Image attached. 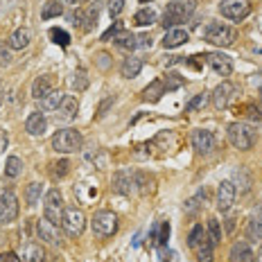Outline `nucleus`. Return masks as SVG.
Segmentation results:
<instances>
[{
    "mask_svg": "<svg viewBox=\"0 0 262 262\" xmlns=\"http://www.w3.org/2000/svg\"><path fill=\"white\" fill-rule=\"evenodd\" d=\"M194 9H196V0H172L167 5L165 14H163V27L172 30L174 25L185 23L194 14Z\"/></svg>",
    "mask_w": 262,
    "mask_h": 262,
    "instance_id": "obj_1",
    "label": "nucleus"
},
{
    "mask_svg": "<svg viewBox=\"0 0 262 262\" xmlns=\"http://www.w3.org/2000/svg\"><path fill=\"white\" fill-rule=\"evenodd\" d=\"M81 143H84V138L77 129H59L52 136V147L59 154H73L81 147Z\"/></svg>",
    "mask_w": 262,
    "mask_h": 262,
    "instance_id": "obj_2",
    "label": "nucleus"
},
{
    "mask_svg": "<svg viewBox=\"0 0 262 262\" xmlns=\"http://www.w3.org/2000/svg\"><path fill=\"white\" fill-rule=\"evenodd\" d=\"M228 143L239 151L251 149L253 143H255L253 127H249V124H244V122H233L231 127H228Z\"/></svg>",
    "mask_w": 262,
    "mask_h": 262,
    "instance_id": "obj_3",
    "label": "nucleus"
},
{
    "mask_svg": "<svg viewBox=\"0 0 262 262\" xmlns=\"http://www.w3.org/2000/svg\"><path fill=\"white\" fill-rule=\"evenodd\" d=\"M91 228L95 237H111L118 231V217L111 210H97L91 220Z\"/></svg>",
    "mask_w": 262,
    "mask_h": 262,
    "instance_id": "obj_4",
    "label": "nucleus"
},
{
    "mask_svg": "<svg viewBox=\"0 0 262 262\" xmlns=\"http://www.w3.org/2000/svg\"><path fill=\"white\" fill-rule=\"evenodd\" d=\"M204 39L208 43H212V46L228 48V46H233V41H235V30L224 25V23H210L204 30Z\"/></svg>",
    "mask_w": 262,
    "mask_h": 262,
    "instance_id": "obj_5",
    "label": "nucleus"
},
{
    "mask_svg": "<svg viewBox=\"0 0 262 262\" xmlns=\"http://www.w3.org/2000/svg\"><path fill=\"white\" fill-rule=\"evenodd\" d=\"M61 226H63V231L68 233L70 237H79L81 233H84V228H86V217H84V212H81L77 206H68V208H63Z\"/></svg>",
    "mask_w": 262,
    "mask_h": 262,
    "instance_id": "obj_6",
    "label": "nucleus"
},
{
    "mask_svg": "<svg viewBox=\"0 0 262 262\" xmlns=\"http://www.w3.org/2000/svg\"><path fill=\"white\" fill-rule=\"evenodd\" d=\"M43 212H46V220H50L52 224H57L59 226V222H61V217H63V196H61V192H59L57 188L50 190V192L46 194Z\"/></svg>",
    "mask_w": 262,
    "mask_h": 262,
    "instance_id": "obj_7",
    "label": "nucleus"
},
{
    "mask_svg": "<svg viewBox=\"0 0 262 262\" xmlns=\"http://www.w3.org/2000/svg\"><path fill=\"white\" fill-rule=\"evenodd\" d=\"M220 12L228 20H242L251 14V3L249 0H222Z\"/></svg>",
    "mask_w": 262,
    "mask_h": 262,
    "instance_id": "obj_8",
    "label": "nucleus"
},
{
    "mask_svg": "<svg viewBox=\"0 0 262 262\" xmlns=\"http://www.w3.org/2000/svg\"><path fill=\"white\" fill-rule=\"evenodd\" d=\"M18 217V199L12 190H0V224H12Z\"/></svg>",
    "mask_w": 262,
    "mask_h": 262,
    "instance_id": "obj_9",
    "label": "nucleus"
},
{
    "mask_svg": "<svg viewBox=\"0 0 262 262\" xmlns=\"http://www.w3.org/2000/svg\"><path fill=\"white\" fill-rule=\"evenodd\" d=\"M235 93H237V89L231 84V81H222V84L217 86V89L212 91V95H210L212 106H215L217 111L228 108V106H231V102L235 100Z\"/></svg>",
    "mask_w": 262,
    "mask_h": 262,
    "instance_id": "obj_10",
    "label": "nucleus"
},
{
    "mask_svg": "<svg viewBox=\"0 0 262 262\" xmlns=\"http://www.w3.org/2000/svg\"><path fill=\"white\" fill-rule=\"evenodd\" d=\"M36 233H39V237L43 239V242L52 244V247H61V242H63L61 233H59V226L52 224L50 220H46V217L36 222Z\"/></svg>",
    "mask_w": 262,
    "mask_h": 262,
    "instance_id": "obj_11",
    "label": "nucleus"
},
{
    "mask_svg": "<svg viewBox=\"0 0 262 262\" xmlns=\"http://www.w3.org/2000/svg\"><path fill=\"white\" fill-rule=\"evenodd\" d=\"M235 185H233V181H222L220 188H217V210L222 212H228L231 210V206L235 204Z\"/></svg>",
    "mask_w": 262,
    "mask_h": 262,
    "instance_id": "obj_12",
    "label": "nucleus"
},
{
    "mask_svg": "<svg viewBox=\"0 0 262 262\" xmlns=\"http://www.w3.org/2000/svg\"><path fill=\"white\" fill-rule=\"evenodd\" d=\"M192 147L196 149V154L208 156L215 151V136L206 129H196L192 134Z\"/></svg>",
    "mask_w": 262,
    "mask_h": 262,
    "instance_id": "obj_13",
    "label": "nucleus"
},
{
    "mask_svg": "<svg viewBox=\"0 0 262 262\" xmlns=\"http://www.w3.org/2000/svg\"><path fill=\"white\" fill-rule=\"evenodd\" d=\"M113 190L120 194H131L136 192V172L131 170H120L113 174Z\"/></svg>",
    "mask_w": 262,
    "mask_h": 262,
    "instance_id": "obj_14",
    "label": "nucleus"
},
{
    "mask_svg": "<svg viewBox=\"0 0 262 262\" xmlns=\"http://www.w3.org/2000/svg\"><path fill=\"white\" fill-rule=\"evenodd\" d=\"M206 61H208L210 68L215 70L217 75H222V77H228V75L233 73V61H231V57H226V54H222V52H210V54H206Z\"/></svg>",
    "mask_w": 262,
    "mask_h": 262,
    "instance_id": "obj_15",
    "label": "nucleus"
},
{
    "mask_svg": "<svg viewBox=\"0 0 262 262\" xmlns=\"http://www.w3.org/2000/svg\"><path fill=\"white\" fill-rule=\"evenodd\" d=\"M228 262H255V253L251 251L249 242H235L228 251Z\"/></svg>",
    "mask_w": 262,
    "mask_h": 262,
    "instance_id": "obj_16",
    "label": "nucleus"
},
{
    "mask_svg": "<svg viewBox=\"0 0 262 262\" xmlns=\"http://www.w3.org/2000/svg\"><path fill=\"white\" fill-rule=\"evenodd\" d=\"M75 118H77V100L66 95L61 106L57 108V122H73Z\"/></svg>",
    "mask_w": 262,
    "mask_h": 262,
    "instance_id": "obj_17",
    "label": "nucleus"
},
{
    "mask_svg": "<svg viewBox=\"0 0 262 262\" xmlns=\"http://www.w3.org/2000/svg\"><path fill=\"white\" fill-rule=\"evenodd\" d=\"M247 237L253 239V242H258L262 239V204L258 208H253L249 217V224H247Z\"/></svg>",
    "mask_w": 262,
    "mask_h": 262,
    "instance_id": "obj_18",
    "label": "nucleus"
},
{
    "mask_svg": "<svg viewBox=\"0 0 262 262\" xmlns=\"http://www.w3.org/2000/svg\"><path fill=\"white\" fill-rule=\"evenodd\" d=\"M188 39L190 36L185 30H181V27H172V30H167V34L163 36V48H165V50H172V48L183 46Z\"/></svg>",
    "mask_w": 262,
    "mask_h": 262,
    "instance_id": "obj_19",
    "label": "nucleus"
},
{
    "mask_svg": "<svg viewBox=\"0 0 262 262\" xmlns=\"http://www.w3.org/2000/svg\"><path fill=\"white\" fill-rule=\"evenodd\" d=\"M46 129H48V120L43 113H32V116L25 120V131L30 136H43Z\"/></svg>",
    "mask_w": 262,
    "mask_h": 262,
    "instance_id": "obj_20",
    "label": "nucleus"
},
{
    "mask_svg": "<svg viewBox=\"0 0 262 262\" xmlns=\"http://www.w3.org/2000/svg\"><path fill=\"white\" fill-rule=\"evenodd\" d=\"M30 41H32V32L27 30V27H20V30H16L14 34L9 36L7 46L12 48V50H23V48L30 46Z\"/></svg>",
    "mask_w": 262,
    "mask_h": 262,
    "instance_id": "obj_21",
    "label": "nucleus"
},
{
    "mask_svg": "<svg viewBox=\"0 0 262 262\" xmlns=\"http://www.w3.org/2000/svg\"><path fill=\"white\" fill-rule=\"evenodd\" d=\"M63 93L61 91H50L48 93L46 97H43V100H39L41 102V111H57L59 106H61V102H63Z\"/></svg>",
    "mask_w": 262,
    "mask_h": 262,
    "instance_id": "obj_22",
    "label": "nucleus"
},
{
    "mask_svg": "<svg viewBox=\"0 0 262 262\" xmlns=\"http://www.w3.org/2000/svg\"><path fill=\"white\" fill-rule=\"evenodd\" d=\"M50 91H52V81H50L48 75H41V77H36L34 84H32V95H34L36 100H43V97H46Z\"/></svg>",
    "mask_w": 262,
    "mask_h": 262,
    "instance_id": "obj_23",
    "label": "nucleus"
},
{
    "mask_svg": "<svg viewBox=\"0 0 262 262\" xmlns=\"http://www.w3.org/2000/svg\"><path fill=\"white\" fill-rule=\"evenodd\" d=\"M163 95H165V84H163V81H158V79L151 81V84L143 91V100L145 102H158Z\"/></svg>",
    "mask_w": 262,
    "mask_h": 262,
    "instance_id": "obj_24",
    "label": "nucleus"
},
{
    "mask_svg": "<svg viewBox=\"0 0 262 262\" xmlns=\"http://www.w3.org/2000/svg\"><path fill=\"white\" fill-rule=\"evenodd\" d=\"M140 70H143V61H140V59H136V57H129V59H124L120 73H122V77L131 79V77H138Z\"/></svg>",
    "mask_w": 262,
    "mask_h": 262,
    "instance_id": "obj_25",
    "label": "nucleus"
},
{
    "mask_svg": "<svg viewBox=\"0 0 262 262\" xmlns=\"http://www.w3.org/2000/svg\"><path fill=\"white\" fill-rule=\"evenodd\" d=\"M113 41H116V46L120 50H136L138 48V36L131 34V32H120Z\"/></svg>",
    "mask_w": 262,
    "mask_h": 262,
    "instance_id": "obj_26",
    "label": "nucleus"
},
{
    "mask_svg": "<svg viewBox=\"0 0 262 262\" xmlns=\"http://www.w3.org/2000/svg\"><path fill=\"white\" fill-rule=\"evenodd\" d=\"M151 190H154V179L145 172H136V192L149 194Z\"/></svg>",
    "mask_w": 262,
    "mask_h": 262,
    "instance_id": "obj_27",
    "label": "nucleus"
},
{
    "mask_svg": "<svg viewBox=\"0 0 262 262\" xmlns=\"http://www.w3.org/2000/svg\"><path fill=\"white\" fill-rule=\"evenodd\" d=\"M20 172H23V161L18 156H9L7 163H5V177L7 179H18Z\"/></svg>",
    "mask_w": 262,
    "mask_h": 262,
    "instance_id": "obj_28",
    "label": "nucleus"
},
{
    "mask_svg": "<svg viewBox=\"0 0 262 262\" xmlns=\"http://www.w3.org/2000/svg\"><path fill=\"white\" fill-rule=\"evenodd\" d=\"M43 258H46V253H43V249L39 244H25L23 260L20 262H43Z\"/></svg>",
    "mask_w": 262,
    "mask_h": 262,
    "instance_id": "obj_29",
    "label": "nucleus"
},
{
    "mask_svg": "<svg viewBox=\"0 0 262 262\" xmlns=\"http://www.w3.org/2000/svg\"><path fill=\"white\" fill-rule=\"evenodd\" d=\"M63 14V7L59 5V0H48L41 9V18L43 20H50V18H57V16Z\"/></svg>",
    "mask_w": 262,
    "mask_h": 262,
    "instance_id": "obj_30",
    "label": "nucleus"
},
{
    "mask_svg": "<svg viewBox=\"0 0 262 262\" xmlns=\"http://www.w3.org/2000/svg\"><path fill=\"white\" fill-rule=\"evenodd\" d=\"M134 23H136V25H140V27L154 25V23H156V12H154V9H149V7L140 9V12L134 16Z\"/></svg>",
    "mask_w": 262,
    "mask_h": 262,
    "instance_id": "obj_31",
    "label": "nucleus"
},
{
    "mask_svg": "<svg viewBox=\"0 0 262 262\" xmlns=\"http://www.w3.org/2000/svg\"><path fill=\"white\" fill-rule=\"evenodd\" d=\"M212 249H215V244L210 242V237H208V239H204V242H201L199 247L194 249L196 260H199V262H210V260H212Z\"/></svg>",
    "mask_w": 262,
    "mask_h": 262,
    "instance_id": "obj_32",
    "label": "nucleus"
},
{
    "mask_svg": "<svg viewBox=\"0 0 262 262\" xmlns=\"http://www.w3.org/2000/svg\"><path fill=\"white\" fill-rule=\"evenodd\" d=\"M41 192H43V185L41 183H30L25 188V201L27 206H36L41 199Z\"/></svg>",
    "mask_w": 262,
    "mask_h": 262,
    "instance_id": "obj_33",
    "label": "nucleus"
},
{
    "mask_svg": "<svg viewBox=\"0 0 262 262\" xmlns=\"http://www.w3.org/2000/svg\"><path fill=\"white\" fill-rule=\"evenodd\" d=\"M100 0H95V3L91 5V9H89V14L84 16V30L86 32H91L93 30V25H97V16H100Z\"/></svg>",
    "mask_w": 262,
    "mask_h": 262,
    "instance_id": "obj_34",
    "label": "nucleus"
},
{
    "mask_svg": "<svg viewBox=\"0 0 262 262\" xmlns=\"http://www.w3.org/2000/svg\"><path fill=\"white\" fill-rule=\"evenodd\" d=\"M204 239H208V231H206L204 226H194L192 231H190V237H188V244H190V249H196Z\"/></svg>",
    "mask_w": 262,
    "mask_h": 262,
    "instance_id": "obj_35",
    "label": "nucleus"
},
{
    "mask_svg": "<svg viewBox=\"0 0 262 262\" xmlns=\"http://www.w3.org/2000/svg\"><path fill=\"white\" fill-rule=\"evenodd\" d=\"M208 100H210V95L208 93H199V95H194L192 100L188 102V104H185V111H196V108H204L206 104H208Z\"/></svg>",
    "mask_w": 262,
    "mask_h": 262,
    "instance_id": "obj_36",
    "label": "nucleus"
},
{
    "mask_svg": "<svg viewBox=\"0 0 262 262\" xmlns=\"http://www.w3.org/2000/svg\"><path fill=\"white\" fill-rule=\"evenodd\" d=\"M233 179H235V181H237V185L233 183V185H235V190L239 188V190H242V192H247V190H249V185H251V179H249L247 170H244V167H239V170H235V174H233Z\"/></svg>",
    "mask_w": 262,
    "mask_h": 262,
    "instance_id": "obj_37",
    "label": "nucleus"
},
{
    "mask_svg": "<svg viewBox=\"0 0 262 262\" xmlns=\"http://www.w3.org/2000/svg\"><path fill=\"white\" fill-rule=\"evenodd\" d=\"M208 237H210V242L215 244H220L222 242V226H220V222L212 217V220H208Z\"/></svg>",
    "mask_w": 262,
    "mask_h": 262,
    "instance_id": "obj_38",
    "label": "nucleus"
},
{
    "mask_svg": "<svg viewBox=\"0 0 262 262\" xmlns=\"http://www.w3.org/2000/svg\"><path fill=\"white\" fill-rule=\"evenodd\" d=\"M50 39L57 43V46H61V48H68V43H70L68 32L59 30V27H52V30H50Z\"/></svg>",
    "mask_w": 262,
    "mask_h": 262,
    "instance_id": "obj_39",
    "label": "nucleus"
},
{
    "mask_svg": "<svg viewBox=\"0 0 262 262\" xmlns=\"http://www.w3.org/2000/svg\"><path fill=\"white\" fill-rule=\"evenodd\" d=\"M183 77L181 75H177V73H172V75H167V79H165V91H177L179 86H183Z\"/></svg>",
    "mask_w": 262,
    "mask_h": 262,
    "instance_id": "obj_40",
    "label": "nucleus"
},
{
    "mask_svg": "<svg viewBox=\"0 0 262 262\" xmlns=\"http://www.w3.org/2000/svg\"><path fill=\"white\" fill-rule=\"evenodd\" d=\"M9 63H12V48L0 43V68H5Z\"/></svg>",
    "mask_w": 262,
    "mask_h": 262,
    "instance_id": "obj_41",
    "label": "nucleus"
},
{
    "mask_svg": "<svg viewBox=\"0 0 262 262\" xmlns=\"http://www.w3.org/2000/svg\"><path fill=\"white\" fill-rule=\"evenodd\" d=\"M86 86H89V79H86V73H84V70H79V73H75L73 89H75V91H84Z\"/></svg>",
    "mask_w": 262,
    "mask_h": 262,
    "instance_id": "obj_42",
    "label": "nucleus"
},
{
    "mask_svg": "<svg viewBox=\"0 0 262 262\" xmlns=\"http://www.w3.org/2000/svg\"><path fill=\"white\" fill-rule=\"evenodd\" d=\"M124 30V25L122 23H113L111 27H108V30L104 32V34H102V41H108V39H116V36L120 34V32Z\"/></svg>",
    "mask_w": 262,
    "mask_h": 262,
    "instance_id": "obj_43",
    "label": "nucleus"
},
{
    "mask_svg": "<svg viewBox=\"0 0 262 262\" xmlns=\"http://www.w3.org/2000/svg\"><path fill=\"white\" fill-rule=\"evenodd\" d=\"M201 199H206V194H204V192H199L196 196H192V199H188V201H185L183 210H185V212H194L196 208H199V201H201Z\"/></svg>",
    "mask_w": 262,
    "mask_h": 262,
    "instance_id": "obj_44",
    "label": "nucleus"
},
{
    "mask_svg": "<svg viewBox=\"0 0 262 262\" xmlns=\"http://www.w3.org/2000/svg\"><path fill=\"white\" fill-rule=\"evenodd\" d=\"M167 237H170V224L163 222V224H161V235L156 237V244H158V247H165V244H167Z\"/></svg>",
    "mask_w": 262,
    "mask_h": 262,
    "instance_id": "obj_45",
    "label": "nucleus"
},
{
    "mask_svg": "<svg viewBox=\"0 0 262 262\" xmlns=\"http://www.w3.org/2000/svg\"><path fill=\"white\" fill-rule=\"evenodd\" d=\"M124 9V0H108V14L120 16V12Z\"/></svg>",
    "mask_w": 262,
    "mask_h": 262,
    "instance_id": "obj_46",
    "label": "nucleus"
},
{
    "mask_svg": "<svg viewBox=\"0 0 262 262\" xmlns=\"http://www.w3.org/2000/svg\"><path fill=\"white\" fill-rule=\"evenodd\" d=\"M54 170H52V174L54 177H66L68 174V161H59V163H54Z\"/></svg>",
    "mask_w": 262,
    "mask_h": 262,
    "instance_id": "obj_47",
    "label": "nucleus"
},
{
    "mask_svg": "<svg viewBox=\"0 0 262 262\" xmlns=\"http://www.w3.org/2000/svg\"><path fill=\"white\" fill-rule=\"evenodd\" d=\"M0 262H20V258L12 251H5V253H0Z\"/></svg>",
    "mask_w": 262,
    "mask_h": 262,
    "instance_id": "obj_48",
    "label": "nucleus"
},
{
    "mask_svg": "<svg viewBox=\"0 0 262 262\" xmlns=\"http://www.w3.org/2000/svg\"><path fill=\"white\" fill-rule=\"evenodd\" d=\"M138 48H151V39L147 34H140L138 36Z\"/></svg>",
    "mask_w": 262,
    "mask_h": 262,
    "instance_id": "obj_49",
    "label": "nucleus"
},
{
    "mask_svg": "<svg viewBox=\"0 0 262 262\" xmlns=\"http://www.w3.org/2000/svg\"><path fill=\"white\" fill-rule=\"evenodd\" d=\"M7 145H9V138H7V134H5V131H0V154H3V151L7 149Z\"/></svg>",
    "mask_w": 262,
    "mask_h": 262,
    "instance_id": "obj_50",
    "label": "nucleus"
},
{
    "mask_svg": "<svg viewBox=\"0 0 262 262\" xmlns=\"http://www.w3.org/2000/svg\"><path fill=\"white\" fill-rule=\"evenodd\" d=\"M113 104V95L111 97H108V100L106 102H102V106H100V111H97V116H104V113H106V108L108 106H111Z\"/></svg>",
    "mask_w": 262,
    "mask_h": 262,
    "instance_id": "obj_51",
    "label": "nucleus"
},
{
    "mask_svg": "<svg viewBox=\"0 0 262 262\" xmlns=\"http://www.w3.org/2000/svg\"><path fill=\"white\" fill-rule=\"evenodd\" d=\"M158 255H161V262H167V260H170V251H165V247L158 249Z\"/></svg>",
    "mask_w": 262,
    "mask_h": 262,
    "instance_id": "obj_52",
    "label": "nucleus"
},
{
    "mask_svg": "<svg viewBox=\"0 0 262 262\" xmlns=\"http://www.w3.org/2000/svg\"><path fill=\"white\" fill-rule=\"evenodd\" d=\"M100 66L102 68H106L108 66V54H100Z\"/></svg>",
    "mask_w": 262,
    "mask_h": 262,
    "instance_id": "obj_53",
    "label": "nucleus"
},
{
    "mask_svg": "<svg viewBox=\"0 0 262 262\" xmlns=\"http://www.w3.org/2000/svg\"><path fill=\"white\" fill-rule=\"evenodd\" d=\"M61 3H66V5H73V7H79L84 0H61Z\"/></svg>",
    "mask_w": 262,
    "mask_h": 262,
    "instance_id": "obj_54",
    "label": "nucleus"
},
{
    "mask_svg": "<svg viewBox=\"0 0 262 262\" xmlns=\"http://www.w3.org/2000/svg\"><path fill=\"white\" fill-rule=\"evenodd\" d=\"M3 100H5V91H3V86H0V104H3Z\"/></svg>",
    "mask_w": 262,
    "mask_h": 262,
    "instance_id": "obj_55",
    "label": "nucleus"
},
{
    "mask_svg": "<svg viewBox=\"0 0 262 262\" xmlns=\"http://www.w3.org/2000/svg\"><path fill=\"white\" fill-rule=\"evenodd\" d=\"M255 262H262V247H260V251H258V258H255Z\"/></svg>",
    "mask_w": 262,
    "mask_h": 262,
    "instance_id": "obj_56",
    "label": "nucleus"
},
{
    "mask_svg": "<svg viewBox=\"0 0 262 262\" xmlns=\"http://www.w3.org/2000/svg\"><path fill=\"white\" fill-rule=\"evenodd\" d=\"M140 3H143V5H145V3H151V0H140Z\"/></svg>",
    "mask_w": 262,
    "mask_h": 262,
    "instance_id": "obj_57",
    "label": "nucleus"
},
{
    "mask_svg": "<svg viewBox=\"0 0 262 262\" xmlns=\"http://www.w3.org/2000/svg\"><path fill=\"white\" fill-rule=\"evenodd\" d=\"M260 102H262V89H260Z\"/></svg>",
    "mask_w": 262,
    "mask_h": 262,
    "instance_id": "obj_58",
    "label": "nucleus"
}]
</instances>
